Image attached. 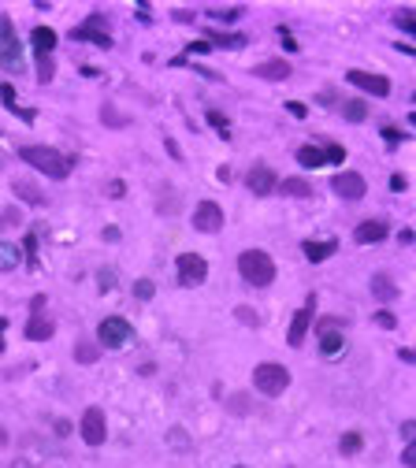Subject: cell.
I'll return each mask as SVG.
<instances>
[{
	"mask_svg": "<svg viewBox=\"0 0 416 468\" xmlns=\"http://www.w3.org/2000/svg\"><path fill=\"white\" fill-rule=\"evenodd\" d=\"M208 123L216 127V130H219L223 138H231V134H227V115H219V112H208Z\"/></svg>",
	"mask_w": 416,
	"mask_h": 468,
	"instance_id": "obj_36",
	"label": "cell"
},
{
	"mask_svg": "<svg viewBox=\"0 0 416 468\" xmlns=\"http://www.w3.org/2000/svg\"><path fill=\"white\" fill-rule=\"evenodd\" d=\"M376 328H383V331H394V328H398V316L383 309V312H376Z\"/></svg>",
	"mask_w": 416,
	"mask_h": 468,
	"instance_id": "obj_33",
	"label": "cell"
},
{
	"mask_svg": "<svg viewBox=\"0 0 416 468\" xmlns=\"http://www.w3.org/2000/svg\"><path fill=\"white\" fill-rule=\"evenodd\" d=\"M394 23H398L405 34H416V15L413 12H398V15H394Z\"/></svg>",
	"mask_w": 416,
	"mask_h": 468,
	"instance_id": "obj_32",
	"label": "cell"
},
{
	"mask_svg": "<svg viewBox=\"0 0 416 468\" xmlns=\"http://www.w3.org/2000/svg\"><path fill=\"white\" fill-rule=\"evenodd\" d=\"M238 468H245V465H238Z\"/></svg>",
	"mask_w": 416,
	"mask_h": 468,
	"instance_id": "obj_48",
	"label": "cell"
},
{
	"mask_svg": "<svg viewBox=\"0 0 416 468\" xmlns=\"http://www.w3.org/2000/svg\"><path fill=\"white\" fill-rule=\"evenodd\" d=\"M324 156H327V164H342V160H346V149H342V145H327Z\"/></svg>",
	"mask_w": 416,
	"mask_h": 468,
	"instance_id": "obj_34",
	"label": "cell"
},
{
	"mask_svg": "<svg viewBox=\"0 0 416 468\" xmlns=\"http://www.w3.org/2000/svg\"><path fill=\"white\" fill-rule=\"evenodd\" d=\"M194 231H201V234L223 231V209H219L216 201H201L197 209H194Z\"/></svg>",
	"mask_w": 416,
	"mask_h": 468,
	"instance_id": "obj_10",
	"label": "cell"
},
{
	"mask_svg": "<svg viewBox=\"0 0 416 468\" xmlns=\"http://www.w3.org/2000/svg\"><path fill=\"white\" fill-rule=\"evenodd\" d=\"M208 45H219V49H242L245 38H242V34H208Z\"/></svg>",
	"mask_w": 416,
	"mask_h": 468,
	"instance_id": "obj_28",
	"label": "cell"
},
{
	"mask_svg": "<svg viewBox=\"0 0 416 468\" xmlns=\"http://www.w3.org/2000/svg\"><path fill=\"white\" fill-rule=\"evenodd\" d=\"M401 138H405L401 130H394V127H383V141H387V145H398Z\"/></svg>",
	"mask_w": 416,
	"mask_h": 468,
	"instance_id": "obj_37",
	"label": "cell"
},
{
	"mask_svg": "<svg viewBox=\"0 0 416 468\" xmlns=\"http://www.w3.org/2000/svg\"><path fill=\"white\" fill-rule=\"evenodd\" d=\"M413 435H416V423H413V420H405V423H401V439H405V442H413Z\"/></svg>",
	"mask_w": 416,
	"mask_h": 468,
	"instance_id": "obj_41",
	"label": "cell"
},
{
	"mask_svg": "<svg viewBox=\"0 0 416 468\" xmlns=\"http://www.w3.org/2000/svg\"><path fill=\"white\" fill-rule=\"evenodd\" d=\"M279 190L286 193V197H313V186H308L305 179H283Z\"/></svg>",
	"mask_w": 416,
	"mask_h": 468,
	"instance_id": "obj_23",
	"label": "cell"
},
{
	"mask_svg": "<svg viewBox=\"0 0 416 468\" xmlns=\"http://www.w3.org/2000/svg\"><path fill=\"white\" fill-rule=\"evenodd\" d=\"M153 293H156L153 279H138V282H134V298H138V301H149Z\"/></svg>",
	"mask_w": 416,
	"mask_h": 468,
	"instance_id": "obj_30",
	"label": "cell"
},
{
	"mask_svg": "<svg viewBox=\"0 0 416 468\" xmlns=\"http://www.w3.org/2000/svg\"><path fill=\"white\" fill-rule=\"evenodd\" d=\"M253 74H257V79H268V82H283V79H290V63L286 60H268V63H257Z\"/></svg>",
	"mask_w": 416,
	"mask_h": 468,
	"instance_id": "obj_17",
	"label": "cell"
},
{
	"mask_svg": "<svg viewBox=\"0 0 416 468\" xmlns=\"http://www.w3.org/2000/svg\"><path fill=\"white\" fill-rule=\"evenodd\" d=\"M313 316H316V293H308V298H305V305H301V309L294 312V320H290V331H286V342H290L294 350H297V346L305 342L308 328H313Z\"/></svg>",
	"mask_w": 416,
	"mask_h": 468,
	"instance_id": "obj_7",
	"label": "cell"
},
{
	"mask_svg": "<svg viewBox=\"0 0 416 468\" xmlns=\"http://www.w3.org/2000/svg\"><path fill=\"white\" fill-rule=\"evenodd\" d=\"M19 156H23L30 168H38L41 175H49V179H67L71 168H74L71 156H63L60 149H49V145H26V149H19Z\"/></svg>",
	"mask_w": 416,
	"mask_h": 468,
	"instance_id": "obj_1",
	"label": "cell"
},
{
	"mask_svg": "<svg viewBox=\"0 0 416 468\" xmlns=\"http://www.w3.org/2000/svg\"><path fill=\"white\" fill-rule=\"evenodd\" d=\"M401 465H405V468H416V446H413V442L405 446V453H401Z\"/></svg>",
	"mask_w": 416,
	"mask_h": 468,
	"instance_id": "obj_39",
	"label": "cell"
},
{
	"mask_svg": "<svg viewBox=\"0 0 416 468\" xmlns=\"http://www.w3.org/2000/svg\"><path fill=\"white\" fill-rule=\"evenodd\" d=\"M123 193H126L123 182H112V186H108V197H123Z\"/></svg>",
	"mask_w": 416,
	"mask_h": 468,
	"instance_id": "obj_43",
	"label": "cell"
},
{
	"mask_svg": "<svg viewBox=\"0 0 416 468\" xmlns=\"http://www.w3.org/2000/svg\"><path fill=\"white\" fill-rule=\"evenodd\" d=\"M82 439H86V446H104V439H108V423H104V412L93 405L82 412V423H78Z\"/></svg>",
	"mask_w": 416,
	"mask_h": 468,
	"instance_id": "obj_9",
	"label": "cell"
},
{
	"mask_svg": "<svg viewBox=\"0 0 416 468\" xmlns=\"http://www.w3.org/2000/svg\"><path fill=\"white\" fill-rule=\"evenodd\" d=\"M297 164L313 171V168H324L327 156H324V149H319V145H301V149H297Z\"/></svg>",
	"mask_w": 416,
	"mask_h": 468,
	"instance_id": "obj_19",
	"label": "cell"
},
{
	"mask_svg": "<svg viewBox=\"0 0 416 468\" xmlns=\"http://www.w3.org/2000/svg\"><path fill=\"white\" fill-rule=\"evenodd\" d=\"M52 334H56V323H52L45 312H34V316L26 320V339L30 342H49Z\"/></svg>",
	"mask_w": 416,
	"mask_h": 468,
	"instance_id": "obj_14",
	"label": "cell"
},
{
	"mask_svg": "<svg viewBox=\"0 0 416 468\" xmlns=\"http://www.w3.org/2000/svg\"><path fill=\"white\" fill-rule=\"evenodd\" d=\"M301 253L308 257V264H324L327 257L338 253V242L335 238H327V242H313V238H308V242H301Z\"/></svg>",
	"mask_w": 416,
	"mask_h": 468,
	"instance_id": "obj_15",
	"label": "cell"
},
{
	"mask_svg": "<svg viewBox=\"0 0 416 468\" xmlns=\"http://www.w3.org/2000/svg\"><path fill=\"white\" fill-rule=\"evenodd\" d=\"M30 41H34L38 56H49V52L56 49V30H52V26H38L34 34H30Z\"/></svg>",
	"mask_w": 416,
	"mask_h": 468,
	"instance_id": "obj_18",
	"label": "cell"
},
{
	"mask_svg": "<svg viewBox=\"0 0 416 468\" xmlns=\"http://www.w3.org/2000/svg\"><path fill=\"white\" fill-rule=\"evenodd\" d=\"M0 101H4L8 108H12V112H15L19 119H26V123H34V112H26V108H19V104H15V90H12V86H8V82L0 86Z\"/></svg>",
	"mask_w": 416,
	"mask_h": 468,
	"instance_id": "obj_25",
	"label": "cell"
},
{
	"mask_svg": "<svg viewBox=\"0 0 416 468\" xmlns=\"http://www.w3.org/2000/svg\"><path fill=\"white\" fill-rule=\"evenodd\" d=\"M104 123H108V127H119L123 119H115V112H112V108H104Z\"/></svg>",
	"mask_w": 416,
	"mask_h": 468,
	"instance_id": "obj_44",
	"label": "cell"
},
{
	"mask_svg": "<svg viewBox=\"0 0 416 468\" xmlns=\"http://www.w3.org/2000/svg\"><path fill=\"white\" fill-rule=\"evenodd\" d=\"M238 15H242L238 8H212V12H208V19H219V23H234Z\"/></svg>",
	"mask_w": 416,
	"mask_h": 468,
	"instance_id": "obj_31",
	"label": "cell"
},
{
	"mask_svg": "<svg viewBox=\"0 0 416 468\" xmlns=\"http://www.w3.org/2000/svg\"><path fill=\"white\" fill-rule=\"evenodd\" d=\"M134 339V328L126 323L123 316H108V320H101V328H97V342L104 346V350H123V346H131Z\"/></svg>",
	"mask_w": 416,
	"mask_h": 468,
	"instance_id": "obj_6",
	"label": "cell"
},
{
	"mask_svg": "<svg viewBox=\"0 0 416 468\" xmlns=\"http://www.w3.org/2000/svg\"><path fill=\"white\" fill-rule=\"evenodd\" d=\"M238 275L249 282V287H272L275 282V260L264 253V249H245L238 257Z\"/></svg>",
	"mask_w": 416,
	"mask_h": 468,
	"instance_id": "obj_2",
	"label": "cell"
},
{
	"mask_svg": "<svg viewBox=\"0 0 416 468\" xmlns=\"http://www.w3.org/2000/svg\"><path fill=\"white\" fill-rule=\"evenodd\" d=\"M331 190H335L342 201H360L368 193V182H365V175H357V171H338V175L331 179Z\"/></svg>",
	"mask_w": 416,
	"mask_h": 468,
	"instance_id": "obj_8",
	"label": "cell"
},
{
	"mask_svg": "<svg viewBox=\"0 0 416 468\" xmlns=\"http://www.w3.org/2000/svg\"><path fill=\"white\" fill-rule=\"evenodd\" d=\"M4 328H8V320H0V353H4Z\"/></svg>",
	"mask_w": 416,
	"mask_h": 468,
	"instance_id": "obj_47",
	"label": "cell"
},
{
	"mask_svg": "<svg viewBox=\"0 0 416 468\" xmlns=\"http://www.w3.org/2000/svg\"><path fill=\"white\" fill-rule=\"evenodd\" d=\"M319 353L338 357L342 353V331H319Z\"/></svg>",
	"mask_w": 416,
	"mask_h": 468,
	"instance_id": "obj_20",
	"label": "cell"
},
{
	"mask_svg": "<svg viewBox=\"0 0 416 468\" xmlns=\"http://www.w3.org/2000/svg\"><path fill=\"white\" fill-rule=\"evenodd\" d=\"M12 190L19 193V197H23V201H30V204H45V193H41L38 186H34V182H23V179H15L12 182Z\"/></svg>",
	"mask_w": 416,
	"mask_h": 468,
	"instance_id": "obj_21",
	"label": "cell"
},
{
	"mask_svg": "<svg viewBox=\"0 0 416 468\" xmlns=\"http://www.w3.org/2000/svg\"><path fill=\"white\" fill-rule=\"evenodd\" d=\"M175 279H178V287H201L208 279V260L201 253H178Z\"/></svg>",
	"mask_w": 416,
	"mask_h": 468,
	"instance_id": "obj_5",
	"label": "cell"
},
{
	"mask_svg": "<svg viewBox=\"0 0 416 468\" xmlns=\"http://www.w3.org/2000/svg\"><path fill=\"white\" fill-rule=\"evenodd\" d=\"M342 112H346V119H349V123H360V119L368 115V104H365V101H349V104L342 108Z\"/></svg>",
	"mask_w": 416,
	"mask_h": 468,
	"instance_id": "obj_29",
	"label": "cell"
},
{
	"mask_svg": "<svg viewBox=\"0 0 416 468\" xmlns=\"http://www.w3.org/2000/svg\"><path fill=\"white\" fill-rule=\"evenodd\" d=\"M353 238H357L360 245H376V242L387 238V223H383V220H365V223H357Z\"/></svg>",
	"mask_w": 416,
	"mask_h": 468,
	"instance_id": "obj_16",
	"label": "cell"
},
{
	"mask_svg": "<svg viewBox=\"0 0 416 468\" xmlns=\"http://www.w3.org/2000/svg\"><path fill=\"white\" fill-rule=\"evenodd\" d=\"M23 249H26V253H30V264H34V249H38V242H34V234H30V238H26V242H23Z\"/></svg>",
	"mask_w": 416,
	"mask_h": 468,
	"instance_id": "obj_45",
	"label": "cell"
},
{
	"mask_svg": "<svg viewBox=\"0 0 416 468\" xmlns=\"http://www.w3.org/2000/svg\"><path fill=\"white\" fill-rule=\"evenodd\" d=\"M38 79H41V82L52 79V60H49V56H38Z\"/></svg>",
	"mask_w": 416,
	"mask_h": 468,
	"instance_id": "obj_35",
	"label": "cell"
},
{
	"mask_svg": "<svg viewBox=\"0 0 416 468\" xmlns=\"http://www.w3.org/2000/svg\"><path fill=\"white\" fill-rule=\"evenodd\" d=\"M172 442L178 446V450H190V439H186L183 431H172Z\"/></svg>",
	"mask_w": 416,
	"mask_h": 468,
	"instance_id": "obj_42",
	"label": "cell"
},
{
	"mask_svg": "<svg viewBox=\"0 0 416 468\" xmlns=\"http://www.w3.org/2000/svg\"><path fill=\"white\" fill-rule=\"evenodd\" d=\"M372 293H376L379 301H394V298H398V287H394V279L376 275V279H372Z\"/></svg>",
	"mask_w": 416,
	"mask_h": 468,
	"instance_id": "obj_22",
	"label": "cell"
},
{
	"mask_svg": "<svg viewBox=\"0 0 416 468\" xmlns=\"http://www.w3.org/2000/svg\"><path fill=\"white\" fill-rule=\"evenodd\" d=\"M253 387L260 390L264 398H279L286 387H290V372H286L283 364H257L253 368Z\"/></svg>",
	"mask_w": 416,
	"mask_h": 468,
	"instance_id": "obj_4",
	"label": "cell"
},
{
	"mask_svg": "<svg viewBox=\"0 0 416 468\" xmlns=\"http://www.w3.org/2000/svg\"><path fill=\"white\" fill-rule=\"evenodd\" d=\"M346 82L357 86V90H365L372 97H387L390 93V79H383V74H372V71H346Z\"/></svg>",
	"mask_w": 416,
	"mask_h": 468,
	"instance_id": "obj_11",
	"label": "cell"
},
{
	"mask_svg": "<svg viewBox=\"0 0 416 468\" xmlns=\"http://www.w3.org/2000/svg\"><path fill=\"white\" fill-rule=\"evenodd\" d=\"M360 446H365V435H360V431H346L342 439H338V450H342V457L360 453Z\"/></svg>",
	"mask_w": 416,
	"mask_h": 468,
	"instance_id": "obj_24",
	"label": "cell"
},
{
	"mask_svg": "<svg viewBox=\"0 0 416 468\" xmlns=\"http://www.w3.org/2000/svg\"><path fill=\"white\" fill-rule=\"evenodd\" d=\"M245 186H249V193H257V197H268V193L279 186V179H275V171L268 164H253L245 171Z\"/></svg>",
	"mask_w": 416,
	"mask_h": 468,
	"instance_id": "obj_12",
	"label": "cell"
},
{
	"mask_svg": "<svg viewBox=\"0 0 416 468\" xmlns=\"http://www.w3.org/2000/svg\"><path fill=\"white\" fill-rule=\"evenodd\" d=\"M238 320H245V323H249V328H257V316H253V309H245V305L238 309Z\"/></svg>",
	"mask_w": 416,
	"mask_h": 468,
	"instance_id": "obj_40",
	"label": "cell"
},
{
	"mask_svg": "<svg viewBox=\"0 0 416 468\" xmlns=\"http://www.w3.org/2000/svg\"><path fill=\"white\" fill-rule=\"evenodd\" d=\"M0 67L8 74H23L26 71V60H23V45L15 38V26L8 15H0Z\"/></svg>",
	"mask_w": 416,
	"mask_h": 468,
	"instance_id": "obj_3",
	"label": "cell"
},
{
	"mask_svg": "<svg viewBox=\"0 0 416 468\" xmlns=\"http://www.w3.org/2000/svg\"><path fill=\"white\" fill-rule=\"evenodd\" d=\"M19 249L12 245V242H0V271H15L19 268Z\"/></svg>",
	"mask_w": 416,
	"mask_h": 468,
	"instance_id": "obj_27",
	"label": "cell"
},
{
	"mask_svg": "<svg viewBox=\"0 0 416 468\" xmlns=\"http://www.w3.org/2000/svg\"><path fill=\"white\" fill-rule=\"evenodd\" d=\"M212 45H208V41H194V45H190V52H208Z\"/></svg>",
	"mask_w": 416,
	"mask_h": 468,
	"instance_id": "obj_46",
	"label": "cell"
},
{
	"mask_svg": "<svg viewBox=\"0 0 416 468\" xmlns=\"http://www.w3.org/2000/svg\"><path fill=\"white\" fill-rule=\"evenodd\" d=\"M74 361H78V364H97L101 361V346L78 342V346H74Z\"/></svg>",
	"mask_w": 416,
	"mask_h": 468,
	"instance_id": "obj_26",
	"label": "cell"
},
{
	"mask_svg": "<svg viewBox=\"0 0 416 468\" xmlns=\"http://www.w3.org/2000/svg\"><path fill=\"white\" fill-rule=\"evenodd\" d=\"M101 26H104V19L93 15V19H86L82 26H74L71 38H74V41H93V45H101V49H112V38L101 34Z\"/></svg>",
	"mask_w": 416,
	"mask_h": 468,
	"instance_id": "obj_13",
	"label": "cell"
},
{
	"mask_svg": "<svg viewBox=\"0 0 416 468\" xmlns=\"http://www.w3.org/2000/svg\"><path fill=\"white\" fill-rule=\"evenodd\" d=\"M286 112H290V115H297V119H305V115H308V108H305L301 101H286Z\"/></svg>",
	"mask_w": 416,
	"mask_h": 468,
	"instance_id": "obj_38",
	"label": "cell"
}]
</instances>
